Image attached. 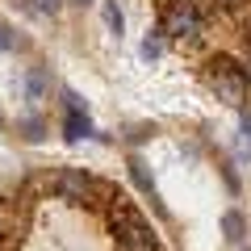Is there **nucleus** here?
Listing matches in <instances>:
<instances>
[{
    "instance_id": "obj_1",
    "label": "nucleus",
    "mask_w": 251,
    "mask_h": 251,
    "mask_svg": "<svg viewBox=\"0 0 251 251\" xmlns=\"http://www.w3.org/2000/svg\"><path fill=\"white\" fill-rule=\"evenodd\" d=\"M50 193L59 201H67V205H84V209H109L122 197L113 184H105L88 168H54L50 172Z\"/></svg>"
},
{
    "instance_id": "obj_2",
    "label": "nucleus",
    "mask_w": 251,
    "mask_h": 251,
    "mask_svg": "<svg viewBox=\"0 0 251 251\" xmlns=\"http://www.w3.org/2000/svg\"><path fill=\"white\" fill-rule=\"evenodd\" d=\"M105 214H109V230H113L117 251H159V234H155L151 218L138 205H130L126 197H117Z\"/></svg>"
},
{
    "instance_id": "obj_3",
    "label": "nucleus",
    "mask_w": 251,
    "mask_h": 251,
    "mask_svg": "<svg viewBox=\"0 0 251 251\" xmlns=\"http://www.w3.org/2000/svg\"><path fill=\"white\" fill-rule=\"evenodd\" d=\"M205 84L214 88V97L230 109L247 105V75H243V63H234L230 54H214L205 63Z\"/></svg>"
},
{
    "instance_id": "obj_4",
    "label": "nucleus",
    "mask_w": 251,
    "mask_h": 251,
    "mask_svg": "<svg viewBox=\"0 0 251 251\" xmlns=\"http://www.w3.org/2000/svg\"><path fill=\"white\" fill-rule=\"evenodd\" d=\"M201 29H205V17L193 0H168L159 17V34L172 38V42H197Z\"/></svg>"
},
{
    "instance_id": "obj_5",
    "label": "nucleus",
    "mask_w": 251,
    "mask_h": 251,
    "mask_svg": "<svg viewBox=\"0 0 251 251\" xmlns=\"http://www.w3.org/2000/svg\"><path fill=\"white\" fill-rule=\"evenodd\" d=\"M29 214H34V201L25 193L0 197V239H4V251H13L29 234Z\"/></svg>"
},
{
    "instance_id": "obj_6",
    "label": "nucleus",
    "mask_w": 251,
    "mask_h": 251,
    "mask_svg": "<svg viewBox=\"0 0 251 251\" xmlns=\"http://www.w3.org/2000/svg\"><path fill=\"white\" fill-rule=\"evenodd\" d=\"M126 168H130V180H134V188L143 193L147 201H151L155 218H168V209H163V197H159V184H155V176H151V163H147L138 151H130V155H126Z\"/></svg>"
},
{
    "instance_id": "obj_7",
    "label": "nucleus",
    "mask_w": 251,
    "mask_h": 251,
    "mask_svg": "<svg viewBox=\"0 0 251 251\" xmlns=\"http://www.w3.org/2000/svg\"><path fill=\"white\" fill-rule=\"evenodd\" d=\"M21 97H25V105H34V109L50 100V72H46L42 63L25 67V75H21Z\"/></svg>"
},
{
    "instance_id": "obj_8",
    "label": "nucleus",
    "mask_w": 251,
    "mask_h": 251,
    "mask_svg": "<svg viewBox=\"0 0 251 251\" xmlns=\"http://www.w3.org/2000/svg\"><path fill=\"white\" fill-rule=\"evenodd\" d=\"M63 138L67 143H80V138H97V126L88 113H63Z\"/></svg>"
},
{
    "instance_id": "obj_9",
    "label": "nucleus",
    "mask_w": 251,
    "mask_h": 251,
    "mask_svg": "<svg viewBox=\"0 0 251 251\" xmlns=\"http://www.w3.org/2000/svg\"><path fill=\"white\" fill-rule=\"evenodd\" d=\"M222 239L230 247H243V239H247V214L243 209H226L222 214Z\"/></svg>"
},
{
    "instance_id": "obj_10",
    "label": "nucleus",
    "mask_w": 251,
    "mask_h": 251,
    "mask_svg": "<svg viewBox=\"0 0 251 251\" xmlns=\"http://www.w3.org/2000/svg\"><path fill=\"white\" fill-rule=\"evenodd\" d=\"M17 134L25 138V143H42V138L50 134V126H46L42 113H25V117H17Z\"/></svg>"
},
{
    "instance_id": "obj_11",
    "label": "nucleus",
    "mask_w": 251,
    "mask_h": 251,
    "mask_svg": "<svg viewBox=\"0 0 251 251\" xmlns=\"http://www.w3.org/2000/svg\"><path fill=\"white\" fill-rule=\"evenodd\" d=\"M100 21H105V29H109L113 38L126 34V13L117 9V0H100Z\"/></svg>"
},
{
    "instance_id": "obj_12",
    "label": "nucleus",
    "mask_w": 251,
    "mask_h": 251,
    "mask_svg": "<svg viewBox=\"0 0 251 251\" xmlns=\"http://www.w3.org/2000/svg\"><path fill=\"white\" fill-rule=\"evenodd\" d=\"M63 4H67V0H21V9H25L29 17H42V21H54L63 13Z\"/></svg>"
},
{
    "instance_id": "obj_13",
    "label": "nucleus",
    "mask_w": 251,
    "mask_h": 251,
    "mask_svg": "<svg viewBox=\"0 0 251 251\" xmlns=\"http://www.w3.org/2000/svg\"><path fill=\"white\" fill-rule=\"evenodd\" d=\"M9 50H25V38H21V29H13L9 21H0V54Z\"/></svg>"
},
{
    "instance_id": "obj_14",
    "label": "nucleus",
    "mask_w": 251,
    "mask_h": 251,
    "mask_svg": "<svg viewBox=\"0 0 251 251\" xmlns=\"http://www.w3.org/2000/svg\"><path fill=\"white\" fill-rule=\"evenodd\" d=\"M126 143H130V147H143L147 143V138H155V126L151 122H134V126H126Z\"/></svg>"
},
{
    "instance_id": "obj_15",
    "label": "nucleus",
    "mask_w": 251,
    "mask_h": 251,
    "mask_svg": "<svg viewBox=\"0 0 251 251\" xmlns=\"http://www.w3.org/2000/svg\"><path fill=\"white\" fill-rule=\"evenodd\" d=\"M138 54H143V63H155V59L163 54V34H159V29L143 38V46H138Z\"/></svg>"
},
{
    "instance_id": "obj_16",
    "label": "nucleus",
    "mask_w": 251,
    "mask_h": 251,
    "mask_svg": "<svg viewBox=\"0 0 251 251\" xmlns=\"http://www.w3.org/2000/svg\"><path fill=\"white\" fill-rule=\"evenodd\" d=\"M59 100H63V113H88V105H84V97H80L75 88H67V84L59 88Z\"/></svg>"
},
{
    "instance_id": "obj_17",
    "label": "nucleus",
    "mask_w": 251,
    "mask_h": 251,
    "mask_svg": "<svg viewBox=\"0 0 251 251\" xmlns=\"http://www.w3.org/2000/svg\"><path fill=\"white\" fill-rule=\"evenodd\" d=\"M239 134H243V143L251 147V109H247V105L239 109Z\"/></svg>"
},
{
    "instance_id": "obj_18",
    "label": "nucleus",
    "mask_w": 251,
    "mask_h": 251,
    "mask_svg": "<svg viewBox=\"0 0 251 251\" xmlns=\"http://www.w3.org/2000/svg\"><path fill=\"white\" fill-rule=\"evenodd\" d=\"M222 180H226V188H230V193H239V176H234L230 163H222Z\"/></svg>"
},
{
    "instance_id": "obj_19",
    "label": "nucleus",
    "mask_w": 251,
    "mask_h": 251,
    "mask_svg": "<svg viewBox=\"0 0 251 251\" xmlns=\"http://www.w3.org/2000/svg\"><path fill=\"white\" fill-rule=\"evenodd\" d=\"M218 9H243V4H251V0H214Z\"/></svg>"
},
{
    "instance_id": "obj_20",
    "label": "nucleus",
    "mask_w": 251,
    "mask_h": 251,
    "mask_svg": "<svg viewBox=\"0 0 251 251\" xmlns=\"http://www.w3.org/2000/svg\"><path fill=\"white\" fill-rule=\"evenodd\" d=\"M243 38H247V46H251V17L243 21Z\"/></svg>"
},
{
    "instance_id": "obj_21",
    "label": "nucleus",
    "mask_w": 251,
    "mask_h": 251,
    "mask_svg": "<svg viewBox=\"0 0 251 251\" xmlns=\"http://www.w3.org/2000/svg\"><path fill=\"white\" fill-rule=\"evenodd\" d=\"M67 4H75V9H88V4H97V0H67Z\"/></svg>"
},
{
    "instance_id": "obj_22",
    "label": "nucleus",
    "mask_w": 251,
    "mask_h": 251,
    "mask_svg": "<svg viewBox=\"0 0 251 251\" xmlns=\"http://www.w3.org/2000/svg\"><path fill=\"white\" fill-rule=\"evenodd\" d=\"M0 251H4V239H0Z\"/></svg>"
},
{
    "instance_id": "obj_23",
    "label": "nucleus",
    "mask_w": 251,
    "mask_h": 251,
    "mask_svg": "<svg viewBox=\"0 0 251 251\" xmlns=\"http://www.w3.org/2000/svg\"><path fill=\"white\" fill-rule=\"evenodd\" d=\"M239 251H251V247H239Z\"/></svg>"
}]
</instances>
